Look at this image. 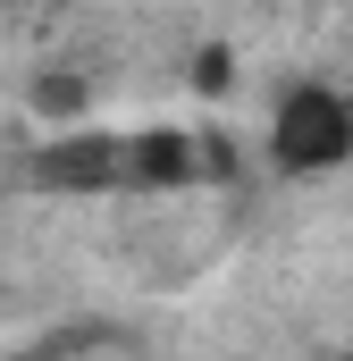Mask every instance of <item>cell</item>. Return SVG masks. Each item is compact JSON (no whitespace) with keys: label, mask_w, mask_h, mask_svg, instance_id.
Wrapping results in <instances>:
<instances>
[{"label":"cell","mask_w":353,"mask_h":361,"mask_svg":"<svg viewBox=\"0 0 353 361\" xmlns=\"http://www.w3.org/2000/svg\"><path fill=\"white\" fill-rule=\"evenodd\" d=\"M261 160L286 185H328L353 169V85L345 76H286L261 118Z\"/></svg>","instance_id":"cell-1"},{"label":"cell","mask_w":353,"mask_h":361,"mask_svg":"<svg viewBox=\"0 0 353 361\" xmlns=\"http://www.w3.org/2000/svg\"><path fill=\"white\" fill-rule=\"evenodd\" d=\"M345 361H353V353H345Z\"/></svg>","instance_id":"cell-2"}]
</instances>
